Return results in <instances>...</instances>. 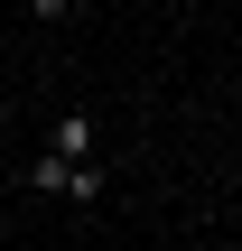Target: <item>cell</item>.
Listing matches in <instances>:
<instances>
[{
	"label": "cell",
	"instance_id": "6da1fadb",
	"mask_svg": "<svg viewBox=\"0 0 242 251\" xmlns=\"http://www.w3.org/2000/svg\"><path fill=\"white\" fill-rule=\"evenodd\" d=\"M47 149H65V158H103V130H93V112H65V121L47 130Z\"/></svg>",
	"mask_w": 242,
	"mask_h": 251
},
{
	"label": "cell",
	"instance_id": "7a4b0ae2",
	"mask_svg": "<svg viewBox=\"0 0 242 251\" xmlns=\"http://www.w3.org/2000/svg\"><path fill=\"white\" fill-rule=\"evenodd\" d=\"M103 196H112V177H103V158H75V177H65V205H84V214H93Z\"/></svg>",
	"mask_w": 242,
	"mask_h": 251
},
{
	"label": "cell",
	"instance_id": "3957f363",
	"mask_svg": "<svg viewBox=\"0 0 242 251\" xmlns=\"http://www.w3.org/2000/svg\"><path fill=\"white\" fill-rule=\"evenodd\" d=\"M65 177H75V158H65V149L28 158V196H65Z\"/></svg>",
	"mask_w": 242,
	"mask_h": 251
},
{
	"label": "cell",
	"instance_id": "277c9868",
	"mask_svg": "<svg viewBox=\"0 0 242 251\" xmlns=\"http://www.w3.org/2000/svg\"><path fill=\"white\" fill-rule=\"evenodd\" d=\"M75 9H84V0H28V19H37V28H65Z\"/></svg>",
	"mask_w": 242,
	"mask_h": 251
}]
</instances>
